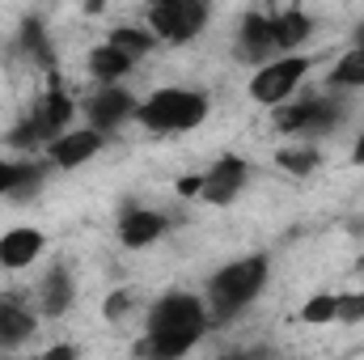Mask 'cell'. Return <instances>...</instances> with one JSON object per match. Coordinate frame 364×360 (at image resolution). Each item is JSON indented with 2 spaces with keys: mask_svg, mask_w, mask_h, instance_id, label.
Masks as SVG:
<instances>
[{
  "mask_svg": "<svg viewBox=\"0 0 364 360\" xmlns=\"http://www.w3.org/2000/svg\"><path fill=\"white\" fill-rule=\"evenodd\" d=\"M263 284H267V259L250 255V259H237V263H229L225 271H216L208 280V301H212L216 318L225 322V318L242 314L263 292Z\"/></svg>",
  "mask_w": 364,
  "mask_h": 360,
  "instance_id": "6da1fadb",
  "label": "cell"
},
{
  "mask_svg": "<svg viewBox=\"0 0 364 360\" xmlns=\"http://www.w3.org/2000/svg\"><path fill=\"white\" fill-rule=\"evenodd\" d=\"M140 123L153 132H191L208 115V97L195 90H157L149 102L136 106Z\"/></svg>",
  "mask_w": 364,
  "mask_h": 360,
  "instance_id": "7a4b0ae2",
  "label": "cell"
},
{
  "mask_svg": "<svg viewBox=\"0 0 364 360\" xmlns=\"http://www.w3.org/2000/svg\"><path fill=\"white\" fill-rule=\"evenodd\" d=\"M208 327V314H203V301L191 297V292H170L153 305L149 314V331L144 335H161V339H182L195 348V339L203 335Z\"/></svg>",
  "mask_w": 364,
  "mask_h": 360,
  "instance_id": "3957f363",
  "label": "cell"
},
{
  "mask_svg": "<svg viewBox=\"0 0 364 360\" xmlns=\"http://www.w3.org/2000/svg\"><path fill=\"white\" fill-rule=\"evenodd\" d=\"M208 21V4L199 0H157L149 9V26L166 43H191Z\"/></svg>",
  "mask_w": 364,
  "mask_h": 360,
  "instance_id": "277c9868",
  "label": "cell"
},
{
  "mask_svg": "<svg viewBox=\"0 0 364 360\" xmlns=\"http://www.w3.org/2000/svg\"><path fill=\"white\" fill-rule=\"evenodd\" d=\"M305 68H309V60H301V55H284L275 64H263L250 77V97L255 102H267V106H284V97L301 85Z\"/></svg>",
  "mask_w": 364,
  "mask_h": 360,
  "instance_id": "5b68a950",
  "label": "cell"
},
{
  "mask_svg": "<svg viewBox=\"0 0 364 360\" xmlns=\"http://www.w3.org/2000/svg\"><path fill=\"white\" fill-rule=\"evenodd\" d=\"M275 132H284V136H292V132H331L335 123H339V106L335 102H322V97H309V102H284V106H275L272 115Z\"/></svg>",
  "mask_w": 364,
  "mask_h": 360,
  "instance_id": "8992f818",
  "label": "cell"
},
{
  "mask_svg": "<svg viewBox=\"0 0 364 360\" xmlns=\"http://www.w3.org/2000/svg\"><path fill=\"white\" fill-rule=\"evenodd\" d=\"M275 55V38H272V17L263 13H246L237 26V60L246 64H267Z\"/></svg>",
  "mask_w": 364,
  "mask_h": 360,
  "instance_id": "52a82bcc",
  "label": "cell"
},
{
  "mask_svg": "<svg viewBox=\"0 0 364 360\" xmlns=\"http://www.w3.org/2000/svg\"><path fill=\"white\" fill-rule=\"evenodd\" d=\"M242 186H246V162H242V157H220V162L203 174L199 195H203L208 203H229Z\"/></svg>",
  "mask_w": 364,
  "mask_h": 360,
  "instance_id": "ba28073f",
  "label": "cell"
},
{
  "mask_svg": "<svg viewBox=\"0 0 364 360\" xmlns=\"http://www.w3.org/2000/svg\"><path fill=\"white\" fill-rule=\"evenodd\" d=\"M132 110H136V97H132V93H123V90H114V85H106V90H102V93L90 102V123H93V132L102 136V132L119 127V123H123Z\"/></svg>",
  "mask_w": 364,
  "mask_h": 360,
  "instance_id": "9c48e42d",
  "label": "cell"
},
{
  "mask_svg": "<svg viewBox=\"0 0 364 360\" xmlns=\"http://www.w3.org/2000/svg\"><path fill=\"white\" fill-rule=\"evenodd\" d=\"M34 331V314L26 309L21 297H0V352H13L17 344H26Z\"/></svg>",
  "mask_w": 364,
  "mask_h": 360,
  "instance_id": "30bf717a",
  "label": "cell"
},
{
  "mask_svg": "<svg viewBox=\"0 0 364 360\" xmlns=\"http://www.w3.org/2000/svg\"><path fill=\"white\" fill-rule=\"evenodd\" d=\"M161 233H166V221H161L157 212H149V208H132V212H123V221H119V238H123L127 250L153 246Z\"/></svg>",
  "mask_w": 364,
  "mask_h": 360,
  "instance_id": "8fae6325",
  "label": "cell"
},
{
  "mask_svg": "<svg viewBox=\"0 0 364 360\" xmlns=\"http://www.w3.org/2000/svg\"><path fill=\"white\" fill-rule=\"evenodd\" d=\"M43 250V233L38 229H9L0 238V268L17 271V268H30Z\"/></svg>",
  "mask_w": 364,
  "mask_h": 360,
  "instance_id": "7c38bea8",
  "label": "cell"
},
{
  "mask_svg": "<svg viewBox=\"0 0 364 360\" xmlns=\"http://www.w3.org/2000/svg\"><path fill=\"white\" fill-rule=\"evenodd\" d=\"M97 149H102V136L93 127L90 132H68V136L51 140V162L64 166V170H73V166H85Z\"/></svg>",
  "mask_w": 364,
  "mask_h": 360,
  "instance_id": "4fadbf2b",
  "label": "cell"
},
{
  "mask_svg": "<svg viewBox=\"0 0 364 360\" xmlns=\"http://www.w3.org/2000/svg\"><path fill=\"white\" fill-rule=\"evenodd\" d=\"M68 119H73V102H68L60 90H51L43 102H38V110L30 115V123L38 127V136H43V140H47V136H55V140H60V132L68 127Z\"/></svg>",
  "mask_w": 364,
  "mask_h": 360,
  "instance_id": "5bb4252c",
  "label": "cell"
},
{
  "mask_svg": "<svg viewBox=\"0 0 364 360\" xmlns=\"http://www.w3.org/2000/svg\"><path fill=\"white\" fill-rule=\"evenodd\" d=\"M272 38H275V51H288V47H301L309 38V17L301 9H284L272 17Z\"/></svg>",
  "mask_w": 364,
  "mask_h": 360,
  "instance_id": "9a60e30c",
  "label": "cell"
},
{
  "mask_svg": "<svg viewBox=\"0 0 364 360\" xmlns=\"http://www.w3.org/2000/svg\"><path fill=\"white\" fill-rule=\"evenodd\" d=\"M68 305H73V275L64 268L47 271V280H43V314L60 318V314H68Z\"/></svg>",
  "mask_w": 364,
  "mask_h": 360,
  "instance_id": "2e32d148",
  "label": "cell"
},
{
  "mask_svg": "<svg viewBox=\"0 0 364 360\" xmlns=\"http://www.w3.org/2000/svg\"><path fill=\"white\" fill-rule=\"evenodd\" d=\"M90 73L97 77V81L114 85L123 73H132V60H127V55H119L114 47H97V51L90 55Z\"/></svg>",
  "mask_w": 364,
  "mask_h": 360,
  "instance_id": "e0dca14e",
  "label": "cell"
},
{
  "mask_svg": "<svg viewBox=\"0 0 364 360\" xmlns=\"http://www.w3.org/2000/svg\"><path fill=\"white\" fill-rule=\"evenodd\" d=\"M106 47H114L119 55H127L132 64L153 47V34H144V30H132V26H119V30H110V43Z\"/></svg>",
  "mask_w": 364,
  "mask_h": 360,
  "instance_id": "ac0fdd59",
  "label": "cell"
},
{
  "mask_svg": "<svg viewBox=\"0 0 364 360\" xmlns=\"http://www.w3.org/2000/svg\"><path fill=\"white\" fill-rule=\"evenodd\" d=\"M21 47H26V51H30L43 68H51V60H55V55H51V43H47L43 26H38L34 17H26V21H21Z\"/></svg>",
  "mask_w": 364,
  "mask_h": 360,
  "instance_id": "d6986e66",
  "label": "cell"
},
{
  "mask_svg": "<svg viewBox=\"0 0 364 360\" xmlns=\"http://www.w3.org/2000/svg\"><path fill=\"white\" fill-rule=\"evenodd\" d=\"M38 182H43V170L38 166H9V186H4V195H13V199H26V195H34L38 191Z\"/></svg>",
  "mask_w": 364,
  "mask_h": 360,
  "instance_id": "ffe728a7",
  "label": "cell"
},
{
  "mask_svg": "<svg viewBox=\"0 0 364 360\" xmlns=\"http://www.w3.org/2000/svg\"><path fill=\"white\" fill-rule=\"evenodd\" d=\"M331 81H335V85H364V47H352V51L335 64Z\"/></svg>",
  "mask_w": 364,
  "mask_h": 360,
  "instance_id": "44dd1931",
  "label": "cell"
},
{
  "mask_svg": "<svg viewBox=\"0 0 364 360\" xmlns=\"http://www.w3.org/2000/svg\"><path fill=\"white\" fill-rule=\"evenodd\" d=\"M275 162H279L288 174H301V179H305V174H314V170H318V162H322V157H318V149H279V157H275Z\"/></svg>",
  "mask_w": 364,
  "mask_h": 360,
  "instance_id": "7402d4cb",
  "label": "cell"
},
{
  "mask_svg": "<svg viewBox=\"0 0 364 360\" xmlns=\"http://www.w3.org/2000/svg\"><path fill=\"white\" fill-rule=\"evenodd\" d=\"M335 314H339V297H309L305 309H301L305 322H331Z\"/></svg>",
  "mask_w": 364,
  "mask_h": 360,
  "instance_id": "603a6c76",
  "label": "cell"
},
{
  "mask_svg": "<svg viewBox=\"0 0 364 360\" xmlns=\"http://www.w3.org/2000/svg\"><path fill=\"white\" fill-rule=\"evenodd\" d=\"M335 318H343V322H364V292L339 297V314H335Z\"/></svg>",
  "mask_w": 364,
  "mask_h": 360,
  "instance_id": "cb8c5ba5",
  "label": "cell"
},
{
  "mask_svg": "<svg viewBox=\"0 0 364 360\" xmlns=\"http://www.w3.org/2000/svg\"><path fill=\"white\" fill-rule=\"evenodd\" d=\"M127 305H132V292H110L102 314H106V318H123V314H127Z\"/></svg>",
  "mask_w": 364,
  "mask_h": 360,
  "instance_id": "d4e9b609",
  "label": "cell"
},
{
  "mask_svg": "<svg viewBox=\"0 0 364 360\" xmlns=\"http://www.w3.org/2000/svg\"><path fill=\"white\" fill-rule=\"evenodd\" d=\"M43 360H77V348H68V344H60V348H51Z\"/></svg>",
  "mask_w": 364,
  "mask_h": 360,
  "instance_id": "484cf974",
  "label": "cell"
},
{
  "mask_svg": "<svg viewBox=\"0 0 364 360\" xmlns=\"http://www.w3.org/2000/svg\"><path fill=\"white\" fill-rule=\"evenodd\" d=\"M199 186H203V179H182V182H178L182 195H199Z\"/></svg>",
  "mask_w": 364,
  "mask_h": 360,
  "instance_id": "4316f807",
  "label": "cell"
},
{
  "mask_svg": "<svg viewBox=\"0 0 364 360\" xmlns=\"http://www.w3.org/2000/svg\"><path fill=\"white\" fill-rule=\"evenodd\" d=\"M352 157H356V162H360V166H364V136H360V140H356V149H352Z\"/></svg>",
  "mask_w": 364,
  "mask_h": 360,
  "instance_id": "83f0119b",
  "label": "cell"
},
{
  "mask_svg": "<svg viewBox=\"0 0 364 360\" xmlns=\"http://www.w3.org/2000/svg\"><path fill=\"white\" fill-rule=\"evenodd\" d=\"M4 186H9V166L0 162V195H4Z\"/></svg>",
  "mask_w": 364,
  "mask_h": 360,
  "instance_id": "f1b7e54d",
  "label": "cell"
},
{
  "mask_svg": "<svg viewBox=\"0 0 364 360\" xmlns=\"http://www.w3.org/2000/svg\"><path fill=\"white\" fill-rule=\"evenodd\" d=\"M356 38H360V47H364V26H360V30H356Z\"/></svg>",
  "mask_w": 364,
  "mask_h": 360,
  "instance_id": "f546056e",
  "label": "cell"
},
{
  "mask_svg": "<svg viewBox=\"0 0 364 360\" xmlns=\"http://www.w3.org/2000/svg\"><path fill=\"white\" fill-rule=\"evenodd\" d=\"M356 271H360V275H364V259H360V263H356Z\"/></svg>",
  "mask_w": 364,
  "mask_h": 360,
  "instance_id": "4dcf8cb0",
  "label": "cell"
},
{
  "mask_svg": "<svg viewBox=\"0 0 364 360\" xmlns=\"http://www.w3.org/2000/svg\"><path fill=\"white\" fill-rule=\"evenodd\" d=\"M216 360H233V356H216Z\"/></svg>",
  "mask_w": 364,
  "mask_h": 360,
  "instance_id": "1f68e13d",
  "label": "cell"
}]
</instances>
